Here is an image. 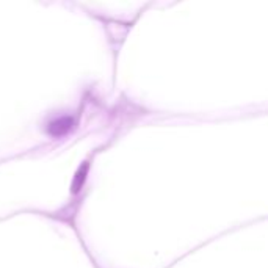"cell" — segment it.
<instances>
[{
	"instance_id": "1",
	"label": "cell",
	"mask_w": 268,
	"mask_h": 268,
	"mask_svg": "<svg viewBox=\"0 0 268 268\" xmlns=\"http://www.w3.org/2000/svg\"><path fill=\"white\" fill-rule=\"evenodd\" d=\"M72 119L71 118H60L57 121H53L49 126V133L52 137H60V135H64L72 129Z\"/></svg>"
}]
</instances>
